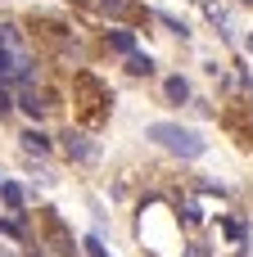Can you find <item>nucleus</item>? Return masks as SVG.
<instances>
[{"label": "nucleus", "instance_id": "obj_9", "mask_svg": "<svg viewBox=\"0 0 253 257\" xmlns=\"http://www.w3.org/2000/svg\"><path fill=\"white\" fill-rule=\"evenodd\" d=\"M95 5H100L104 14H127V9H131V0H95Z\"/></svg>", "mask_w": 253, "mask_h": 257}, {"label": "nucleus", "instance_id": "obj_11", "mask_svg": "<svg viewBox=\"0 0 253 257\" xmlns=\"http://www.w3.org/2000/svg\"><path fill=\"white\" fill-rule=\"evenodd\" d=\"M9 108H14V99H9V90H0V117H5Z\"/></svg>", "mask_w": 253, "mask_h": 257}, {"label": "nucleus", "instance_id": "obj_5", "mask_svg": "<svg viewBox=\"0 0 253 257\" xmlns=\"http://www.w3.org/2000/svg\"><path fill=\"white\" fill-rule=\"evenodd\" d=\"M23 145H27L32 154H45V149H50V136H41V131H27V136H23Z\"/></svg>", "mask_w": 253, "mask_h": 257}, {"label": "nucleus", "instance_id": "obj_12", "mask_svg": "<svg viewBox=\"0 0 253 257\" xmlns=\"http://www.w3.org/2000/svg\"><path fill=\"white\" fill-rule=\"evenodd\" d=\"M86 248H91V257H109L104 248H100V239H86Z\"/></svg>", "mask_w": 253, "mask_h": 257}, {"label": "nucleus", "instance_id": "obj_6", "mask_svg": "<svg viewBox=\"0 0 253 257\" xmlns=\"http://www.w3.org/2000/svg\"><path fill=\"white\" fill-rule=\"evenodd\" d=\"M109 45L122 50V54H131V32H109Z\"/></svg>", "mask_w": 253, "mask_h": 257}, {"label": "nucleus", "instance_id": "obj_3", "mask_svg": "<svg viewBox=\"0 0 253 257\" xmlns=\"http://www.w3.org/2000/svg\"><path fill=\"white\" fill-rule=\"evenodd\" d=\"M63 149H68V158H77V163H86V158H91L86 136H63Z\"/></svg>", "mask_w": 253, "mask_h": 257}, {"label": "nucleus", "instance_id": "obj_10", "mask_svg": "<svg viewBox=\"0 0 253 257\" xmlns=\"http://www.w3.org/2000/svg\"><path fill=\"white\" fill-rule=\"evenodd\" d=\"M9 45H14V27H5V23H0V50H9Z\"/></svg>", "mask_w": 253, "mask_h": 257}, {"label": "nucleus", "instance_id": "obj_2", "mask_svg": "<svg viewBox=\"0 0 253 257\" xmlns=\"http://www.w3.org/2000/svg\"><path fill=\"white\" fill-rule=\"evenodd\" d=\"M127 72H131V77H149V72H154V59L131 50V54H127Z\"/></svg>", "mask_w": 253, "mask_h": 257}, {"label": "nucleus", "instance_id": "obj_1", "mask_svg": "<svg viewBox=\"0 0 253 257\" xmlns=\"http://www.w3.org/2000/svg\"><path fill=\"white\" fill-rule=\"evenodd\" d=\"M149 140H158L163 149H172V154H181V158H199V154H204V140H199L195 131H186V126H172V122H154V126H149Z\"/></svg>", "mask_w": 253, "mask_h": 257}, {"label": "nucleus", "instance_id": "obj_7", "mask_svg": "<svg viewBox=\"0 0 253 257\" xmlns=\"http://www.w3.org/2000/svg\"><path fill=\"white\" fill-rule=\"evenodd\" d=\"M45 108H50V104H41L36 95H23V113H27V117H41Z\"/></svg>", "mask_w": 253, "mask_h": 257}, {"label": "nucleus", "instance_id": "obj_4", "mask_svg": "<svg viewBox=\"0 0 253 257\" xmlns=\"http://www.w3.org/2000/svg\"><path fill=\"white\" fill-rule=\"evenodd\" d=\"M167 99H177V104H186V99H190V86H186L181 77H172V81H167Z\"/></svg>", "mask_w": 253, "mask_h": 257}, {"label": "nucleus", "instance_id": "obj_8", "mask_svg": "<svg viewBox=\"0 0 253 257\" xmlns=\"http://www.w3.org/2000/svg\"><path fill=\"white\" fill-rule=\"evenodd\" d=\"M0 199H5L9 208H18V203H23V190H18V185H0Z\"/></svg>", "mask_w": 253, "mask_h": 257}]
</instances>
